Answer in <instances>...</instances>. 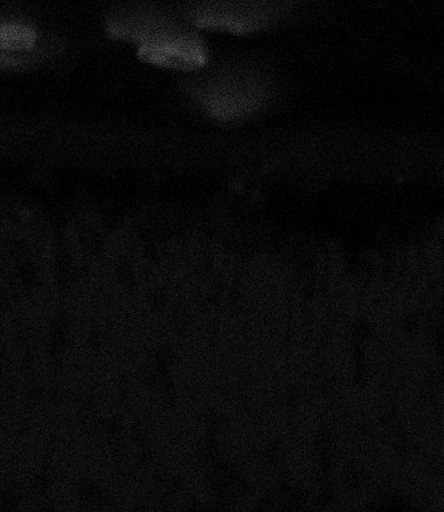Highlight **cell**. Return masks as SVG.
Returning a JSON list of instances; mask_svg holds the SVG:
<instances>
[{
    "instance_id": "6da1fadb",
    "label": "cell",
    "mask_w": 444,
    "mask_h": 512,
    "mask_svg": "<svg viewBox=\"0 0 444 512\" xmlns=\"http://www.w3.org/2000/svg\"><path fill=\"white\" fill-rule=\"evenodd\" d=\"M263 90L257 82L234 80L212 86L203 99L209 110L222 119L240 117L261 103Z\"/></svg>"
},
{
    "instance_id": "7a4b0ae2",
    "label": "cell",
    "mask_w": 444,
    "mask_h": 512,
    "mask_svg": "<svg viewBox=\"0 0 444 512\" xmlns=\"http://www.w3.org/2000/svg\"><path fill=\"white\" fill-rule=\"evenodd\" d=\"M138 55L147 62L183 70L200 68L207 60L199 41L189 37L171 36L145 44Z\"/></svg>"
},
{
    "instance_id": "3957f363",
    "label": "cell",
    "mask_w": 444,
    "mask_h": 512,
    "mask_svg": "<svg viewBox=\"0 0 444 512\" xmlns=\"http://www.w3.org/2000/svg\"><path fill=\"white\" fill-rule=\"evenodd\" d=\"M263 12L240 10V8H215L204 11L197 18V24L204 28H219L232 31H249L257 28L262 21Z\"/></svg>"
},
{
    "instance_id": "277c9868",
    "label": "cell",
    "mask_w": 444,
    "mask_h": 512,
    "mask_svg": "<svg viewBox=\"0 0 444 512\" xmlns=\"http://www.w3.org/2000/svg\"><path fill=\"white\" fill-rule=\"evenodd\" d=\"M113 36L142 40L145 44L171 37V32L153 23H114L110 27Z\"/></svg>"
},
{
    "instance_id": "5b68a950",
    "label": "cell",
    "mask_w": 444,
    "mask_h": 512,
    "mask_svg": "<svg viewBox=\"0 0 444 512\" xmlns=\"http://www.w3.org/2000/svg\"><path fill=\"white\" fill-rule=\"evenodd\" d=\"M36 43V32L22 24L0 23V48L24 51Z\"/></svg>"
},
{
    "instance_id": "8992f818",
    "label": "cell",
    "mask_w": 444,
    "mask_h": 512,
    "mask_svg": "<svg viewBox=\"0 0 444 512\" xmlns=\"http://www.w3.org/2000/svg\"><path fill=\"white\" fill-rule=\"evenodd\" d=\"M26 60L20 59V57L16 56H7V55H0V65H21L23 63H26Z\"/></svg>"
}]
</instances>
